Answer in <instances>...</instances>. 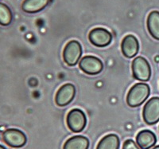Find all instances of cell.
Returning a JSON list of instances; mask_svg holds the SVG:
<instances>
[{"instance_id":"obj_12","label":"cell","mask_w":159,"mask_h":149,"mask_svg":"<svg viewBox=\"0 0 159 149\" xmlns=\"http://www.w3.org/2000/svg\"><path fill=\"white\" fill-rule=\"evenodd\" d=\"M50 0H24L22 8L25 12L29 14L39 12L45 9Z\"/></svg>"},{"instance_id":"obj_9","label":"cell","mask_w":159,"mask_h":149,"mask_svg":"<svg viewBox=\"0 0 159 149\" xmlns=\"http://www.w3.org/2000/svg\"><path fill=\"white\" fill-rule=\"evenodd\" d=\"M76 94V88L71 83H67L58 89L55 101L58 106L64 107L72 101Z\"/></svg>"},{"instance_id":"obj_2","label":"cell","mask_w":159,"mask_h":149,"mask_svg":"<svg viewBox=\"0 0 159 149\" xmlns=\"http://www.w3.org/2000/svg\"><path fill=\"white\" fill-rule=\"evenodd\" d=\"M132 73L136 80L148 81L151 76V68L148 61L141 56L134 58L132 62Z\"/></svg>"},{"instance_id":"obj_6","label":"cell","mask_w":159,"mask_h":149,"mask_svg":"<svg viewBox=\"0 0 159 149\" xmlns=\"http://www.w3.org/2000/svg\"><path fill=\"white\" fill-rule=\"evenodd\" d=\"M2 140L8 146L19 148L26 144L27 138L23 132L16 128L7 129L2 133Z\"/></svg>"},{"instance_id":"obj_20","label":"cell","mask_w":159,"mask_h":149,"mask_svg":"<svg viewBox=\"0 0 159 149\" xmlns=\"http://www.w3.org/2000/svg\"><path fill=\"white\" fill-rule=\"evenodd\" d=\"M155 61H157V62L159 61V57H157V58H155Z\"/></svg>"},{"instance_id":"obj_4","label":"cell","mask_w":159,"mask_h":149,"mask_svg":"<svg viewBox=\"0 0 159 149\" xmlns=\"http://www.w3.org/2000/svg\"><path fill=\"white\" fill-rule=\"evenodd\" d=\"M81 55V45L76 40H72L68 42L63 50L64 61L69 66H76Z\"/></svg>"},{"instance_id":"obj_10","label":"cell","mask_w":159,"mask_h":149,"mask_svg":"<svg viewBox=\"0 0 159 149\" xmlns=\"http://www.w3.org/2000/svg\"><path fill=\"white\" fill-rule=\"evenodd\" d=\"M122 53L125 57L132 58L137 55L139 49V44L137 38L132 35L125 36L121 43Z\"/></svg>"},{"instance_id":"obj_16","label":"cell","mask_w":159,"mask_h":149,"mask_svg":"<svg viewBox=\"0 0 159 149\" xmlns=\"http://www.w3.org/2000/svg\"><path fill=\"white\" fill-rule=\"evenodd\" d=\"M12 21V13L11 9L5 3L0 2V25L8 26Z\"/></svg>"},{"instance_id":"obj_5","label":"cell","mask_w":159,"mask_h":149,"mask_svg":"<svg viewBox=\"0 0 159 149\" xmlns=\"http://www.w3.org/2000/svg\"><path fill=\"white\" fill-rule=\"evenodd\" d=\"M143 120L149 125L157 124L159 121V97L150 98L143 107Z\"/></svg>"},{"instance_id":"obj_1","label":"cell","mask_w":159,"mask_h":149,"mask_svg":"<svg viewBox=\"0 0 159 149\" xmlns=\"http://www.w3.org/2000/svg\"><path fill=\"white\" fill-rule=\"evenodd\" d=\"M150 93V86L146 83L139 82L130 88L127 96V103L129 106L135 108L143 105L149 97Z\"/></svg>"},{"instance_id":"obj_18","label":"cell","mask_w":159,"mask_h":149,"mask_svg":"<svg viewBox=\"0 0 159 149\" xmlns=\"http://www.w3.org/2000/svg\"><path fill=\"white\" fill-rule=\"evenodd\" d=\"M150 149H159V145L154 146V147H153L152 148H150Z\"/></svg>"},{"instance_id":"obj_15","label":"cell","mask_w":159,"mask_h":149,"mask_svg":"<svg viewBox=\"0 0 159 149\" xmlns=\"http://www.w3.org/2000/svg\"><path fill=\"white\" fill-rule=\"evenodd\" d=\"M119 138L116 134H108L100 140L96 149H119Z\"/></svg>"},{"instance_id":"obj_11","label":"cell","mask_w":159,"mask_h":149,"mask_svg":"<svg viewBox=\"0 0 159 149\" xmlns=\"http://www.w3.org/2000/svg\"><path fill=\"white\" fill-rule=\"evenodd\" d=\"M157 143L156 135L150 130H143L139 132L136 137V144L141 149H150Z\"/></svg>"},{"instance_id":"obj_8","label":"cell","mask_w":159,"mask_h":149,"mask_svg":"<svg viewBox=\"0 0 159 149\" xmlns=\"http://www.w3.org/2000/svg\"><path fill=\"white\" fill-rule=\"evenodd\" d=\"M89 39L94 46L105 47L112 41V35L105 28L98 27L92 30L89 35Z\"/></svg>"},{"instance_id":"obj_14","label":"cell","mask_w":159,"mask_h":149,"mask_svg":"<svg viewBox=\"0 0 159 149\" xmlns=\"http://www.w3.org/2000/svg\"><path fill=\"white\" fill-rule=\"evenodd\" d=\"M89 140L84 136H75L65 142L63 149H89Z\"/></svg>"},{"instance_id":"obj_3","label":"cell","mask_w":159,"mask_h":149,"mask_svg":"<svg viewBox=\"0 0 159 149\" xmlns=\"http://www.w3.org/2000/svg\"><path fill=\"white\" fill-rule=\"evenodd\" d=\"M66 122L69 128L73 133H80L87 124L86 115L79 109H72L67 115Z\"/></svg>"},{"instance_id":"obj_17","label":"cell","mask_w":159,"mask_h":149,"mask_svg":"<svg viewBox=\"0 0 159 149\" xmlns=\"http://www.w3.org/2000/svg\"><path fill=\"white\" fill-rule=\"evenodd\" d=\"M123 149H141L133 140H127L124 142Z\"/></svg>"},{"instance_id":"obj_13","label":"cell","mask_w":159,"mask_h":149,"mask_svg":"<svg viewBox=\"0 0 159 149\" xmlns=\"http://www.w3.org/2000/svg\"><path fill=\"white\" fill-rule=\"evenodd\" d=\"M147 24L150 35L159 41V11H153L149 14Z\"/></svg>"},{"instance_id":"obj_7","label":"cell","mask_w":159,"mask_h":149,"mask_svg":"<svg viewBox=\"0 0 159 149\" xmlns=\"http://www.w3.org/2000/svg\"><path fill=\"white\" fill-rule=\"evenodd\" d=\"M79 67L86 74L96 75L103 70V65L101 60L96 57L87 55L80 61Z\"/></svg>"},{"instance_id":"obj_19","label":"cell","mask_w":159,"mask_h":149,"mask_svg":"<svg viewBox=\"0 0 159 149\" xmlns=\"http://www.w3.org/2000/svg\"><path fill=\"white\" fill-rule=\"evenodd\" d=\"M0 149H7V148H6L4 146H2V145H1V144H0Z\"/></svg>"}]
</instances>
